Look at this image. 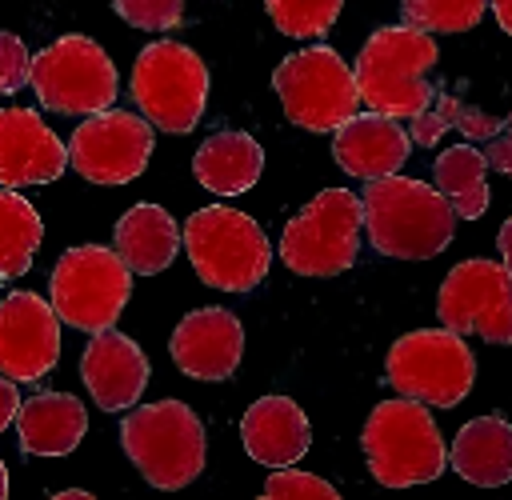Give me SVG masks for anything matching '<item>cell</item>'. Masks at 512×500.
Here are the masks:
<instances>
[{
	"label": "cell",
	"mask_w": 512,
	"mask_h": 500,
	"mask_svg": "<svg viewBox=\"0 0 512 500\" xmlns=\"http://www.w3.org/2000/svg\"><path fill=\"white\" fill-rule=\"evenodd\" d=\"M364 232L380 256L396 260H432L456 236V208L440 188L412 176H380L360 192Z\"/></svg>",
	"instance_id": "obj_1"
},
{
	"label": "cell",
	"mask_w": 512,
	"mask_h": 500,
	"mask_svg": "<svg viewBox=\"0 0 512 500\" xmlns=\"http://www.w3.org/2000/svg\"><path fill=\"white\" fill-rule=\"evenodd\" d=\"M436 64V40L420 28L392 24L376 28L360 56H356V92L368 112L392 116V120H412L432 104V84L428 72Z\"/></svg>",
	"instance_id": "obj_2"
},
{
	"label": "cell",
	"mask_w": 512,
	"mask_h": 500,
	"mask_svg": "<svg viewBox=\"0 0 512 500\" xmlns=\"http://www.w3.org/2000/svg\"><path fill=\"white\" fill-rule=\"evenodd\" d=\"M360 444H364L368 472L384 488L428 484L448 468L444 436H440L428 404H420L412 396L376 404L364 420Z\"/></svg>",
	"instance_id": "obj_3"
},
{
	"label": "cell",
	"mask_w": 512,
	"mask_h": 500,
	"mask_svg": "<svg viewBox=\"0 0 512 500\" xmlns=\"http://www.w3.org/2000/svg\"><path fill=\"white\" fill-rule=\"evenodd\" d=\"M184 252L196 268V276L208 288L220 292H252L272 264V244L264 228L228 204H208L192 212L180 228Z\"/></svg>",
	"instance_id": "obj_4"
},
{
	"label": "cell",
	"mask_w": 512,
	"mask_h": 500,
	"mask_svg": "<svg viewBox=\"0 0 512 500\" xmlns=\"http://www.w3.org/2000/svg\"><path fill=\"white\" fill-rule=\"evenodd\" d=\"M120 444L152 488L176 492L204 472V424L184 400H156L132 408L120 424Z\"/></svg>",
	"instance_id": "obj_5"
},
{
	"label": "cell",
	"mask_w": 512,
	"mask_h": 500,
	"mask_svg": "<svg viewBox=\"0 0 512 500\" xmlns=\"http://www.w3.org/2000/svg\"><path fill=\"white\" fill-rule=\"evenodd\" d=\"M132 104L140 116L172 136H184L200 124L204 104H208V68L204 60L176 40H152L140 48L128 80Z\"/></svg>",
	"instance_id": "obj_6"
},
{
	"label": "cell",
	"mask_w": 512,
	"mask_h": 500,
	"mask_svg": "<svg viewBox=\"0 0 512 500\" xmlns=\"http://www.w3.org/2000/svg\"><path fill=\"white\" fill-rule=\"evenodd\" d=\"M56 316L76 332H104L120 320L132 296V268L116 248L76 244L68 248L48 280Z\"/></svg>",
	"instance_id": "obj_7"
},
{
	"label": "cell",
	"mask_w": 512,
	"mask_h": 500,
	"mask_svg": "<svg viewBox=\"0 0 512 500\" xmlns=\"http://www.w3.org/2000/svg\"><path fill=\"white\" fill-rule=\"evenodd\" d=\"M28 84L48 112H64V116H96L112 108L120 92L112 56L92 36L80 32H68L48 48H40L32 56Z\"/></svg>",
	"instance_id": "obj_8"
},
{
	"label": "cell",
	"mask_w": 512,
	"mask_h": 500,
	"mask_svg": "<svg viewBox=\"0 0 512 500\" xmlns=\"http://www.w3.org/2000/svg\"><path fill=\"white\" fill-rule=\"evenodd\" d=\"M272 88L284 104V116L304 132H336L344 120L356 116L360 104L352 68L328 44L284 56L272 72Z\"/></svg>",
	"instance_id": "obj_9"
},
{
	"label": "cell",
	"mask_w": 512,
	"mask_h": 500,
	"mask_svg": "<svg viewBox=\"0 0 512 500\" xmlns=\"http://www.w3.org/2000/svg\"><path fill=\"white\" fill-rule=\"evenodd\" d=\"M364 208L348 188H324L280 232V260L296 276H336L356 264Z\"/></svg>",
	"instance_id": "obj_10"
},
{
	"label": "cell",
	"mask_w": 512,
	"mask_h": 500,
	"mask_svg": "<svg viewBox=\"0 0 512 500\" xmlns=\"http://www.w3.org/2000/svg\"><path fill=\"white\" fill-rule=\"evenodd\" d=\"M388 384L432 408H456L476 380V356L452 328H416L388 348Z\"/></svg>",
	"instance_id": "obj_11"
},
{
	"label": "cell",
	"mask_w": 512,
	"mask_h": 500,
	"mask_svg": "<svg viewBox=\"0 0 512 500\" xmlns=\"http://www.w3.org/2000/svg\"><path fill=\"white\" fill-rule=\"evenodd\" d=\"M436 316L452 332L512 344V272L492 260H460L436 296Z\"/></svg>",
	"instance_id": "obj_12"
},
{
	"label": "cell",
	"mask_w": 512,
	"mask_h": 500,
	"mask_svg": "<svg viewBox=\"0 0 512 500\" xmlns=\"http://www.w3.org/2000/svg\"><path fill=\"white\" fill-rule=\"evenodd\" d=\"M156 132L144 116L104 108L88 116L68 140V164L92 184H128L148 168Z\"/></svg>",
	"instance_id": "obj_13"
},
{
	"label": "cell",
	"mask_w": 512,
	"mask_h": 500,
	"mask_svg": "<svg viewBox=\"0 0 512 500\" xmlns=\"http://www.w3.org/2000/svg\"><path fill=\"white\" fill-rule=\"evenodd\" d=\"M60 360V316L52 300L36 292H8L0 300V372L40 380Z\"/></svg>",
	"instance_id": "obj_14"
},
{
	"label": "cell",
	"mask_w": 512,
	"mask_h": 500,
	"mask_svg": "<svg viewBox=\"0 0 512 500\" xmlns=\"http://www.w3.org/2000/svg\"><path fill=\"white\" fill-rule=\"evenodd\" d=\"M172 360L192 380H228L244 356V328L228 308H196L172 328Z\"/></svg>",
	"instance_id": "obj_15"
},
{
	"label": "cell",
	"mask_w": 512,
	"mask_h": 500,
	"mask_svg": "<svg viewBox=\"0 0 512 500\" xmlns=\"http://www.w3.org/2000/svg\"><path fill=\"white\" fill-rule=\"evenodd\" d=\"M68 164L64 140L32 108H0V184H52Z\"/></svg>",
	"instance_id": "obj_16"
},
{
	"label": "cell",
	"mask_w": 512,
	"mask_h": 500,
	"mask_svg": "<svg viewBox=\"0 0 512 500\" xmlns=\"http://www.w3.org/2000/svg\"><path fill=\"white\" fill-rule=\"evenodd\" d=\"M80 380L92 392L96 408L124 412L140 400V392L148 384V356L140 352L136 340H128L116 328L92 332V340L80 356Z\"/></svg>",
	"instance_id": "obj_17"
},
{
	"label": "cell",
	"mask_w": 512,
	"mask_h": 500,
	"mask_svg": "<svg viewBox=\"0 0 512 500\" xmlns=\"http://www.w3.org/2000/svg\"><path fill=\"white\" fill-rule=\"evenodd\" d=\"M408 152H412V136L392 116H380V112H356L332 136L336 164L356 180L392 176L396 168H404Z\"/></svg>",
	"instance_id": "obj_18"
},
{
	"label": "cell",
	"mask_w": 512,
	"mask_h": 500,
	"mask_svg": "<svg viewBox=\"0 0 512 500\" xmlns=\"http://www.w3.org/2000/svg\"><path fill=\"white\" fill-rule=\"evenodd\" d=\"M240 440L244 452L264 468H288L312 448L308 416L288 396H260L240 416Z\"/></svg>",
	"instance_id": "obj_19"
},
{
	"label": "cell",
	"mask_w": 512,
	"mask_h": 500,
	"mask_svg": "<svg viewBox=\"0 0 512 500\" xmlns=\"http://www.w3.org/2000/svg\"><path fill=\"white\" fill-rule=\"evenodd\" d=\"M24 456H68L88 432V408L68 392H36L16 412Z\"/></svg>",
	"instance_id": "obj_20"
},
{
	"label": "cell",
	"mask_w": 512,
	"mask_h": 500,
	"mask_svg": "<svg viewBox=\"0 0 512 500\" xmlns=\"http://www.w3.org/2000/svg\"><path fill=\"white\" fill-rule=\"evenodd\" d=\"M448 464L468 484H480V488L508 484L512 480V424L504 416L468 420L448 448Z\"/></svg>",
	"instance_id": "obj_21"
},
{
	"label": "cell",
	"mask_w": 512,
	"mask_h": 500,
	"mask_svg": "<svg viewBox=\"0 0 512 500\" xmlns=\"http://www.w3.org/2000/svg\"><path fill=\"white\" fill-rule=\"evenodd\" d=\"M112 236H116V252L124 256V264L132 272H140V276L164 272L176 260L180 244H184L180 224L160 204H136V208H128L116 220V232Z\"/></svg>",
	"instance_id": "obj_22"
},
{
	"label": "cell",
	"mask_w": 512,
	"mask_h": 500,
	"mask_svg": "<svg viewBox=\"0 0 512 500\" xmlns=\"http://www.w3.org/2000/svg\"><path fill=\"white\" fill-rule=\"evenodd\" d=\"M196 180L216 196L248 192L264 172V148L248 132H212L192 156Z\"/></svg>",
	"instance_id": "obj_23"
},
{
	"label": "cell",
	"mask_w": 512,
	"mask_h": 500,
	"mask_svg": "<svg viewBox=\"0 0 512 500\" xmlns=\"http://www.w3.org/2000/svg\"><path fill=\"white\" fill-rule=\"evenodd\" d=\"M432 176L460 220H480L488 212V160L476 144H448L436 156Z\"/></svg>",
	"instance_id": "obj_24"
},
{
	"label": "cell",
	"mask_w": 512,
	"mask_h": 500,
	"mask_svg": "<svg viewBox=\"0 0 512 500\" xmlns=\"http://www.w3.org/2000/svg\"><path fill=\"white\" fill-rule=\"evenodd\" d=\"M44 240L40 212L16 192L0 184V280H16L32 268V256Z\"/></svg>",
	"instance_id": "obj_25"
},
{
	"label": "cell",
	"mask_w": 512,
	"mask_h": 500,
	"mask_svg": "<svg viewBox=\"0 0 512 500\" xmlns=\"http://www.w3.org/2000/svg\"><path fill=\"white\" fill-rule=\"evenodd\" d=\"M488 12V0H400V16L420 32H468Z\"/></svg>",
	"instance_id": "obj_26"
},
{
	"label": "cell",
	"mask_w": 512,
	"mask_h": 500,
	"mask_svg": "<svg viewBox=\"0 0 512 500\" xmlns=\"http://www.w3.org/2000/svg\"><path fill=\"white\" fill-rule=\"evenodd\" d=\"M264 8H268L272 24L284 36H292V40H316V36H324L336 24L344 0H264Z\"/></svg>",
	"instance_id": "obj_27"
},
{
	"label": "cell",
	"mask_w": 512,
	"mask_h": 500,
	"mask_svg": "<svg viewBox=\"0 0 512 500\" xmlns=\"http://www.w3.org/2000/svg\"><path fill=\"white\" fill-rule=\"evenodd\" d=\"M264 496L268 500H336L340 492L328 484V480H320V476H312V472H300V468H276L268 480H264Z\"/></svg>",
	"instance_id": "obj_28"
},
{
	"label": "cell",
	"mask_w": 512,
	"mask_h": 500,
	"mask_svg": "<svg viewBox=\"0 0 512 500\" xmlns=\"http://www.w3.org/2000/svg\"><path fill=\"white\" fill-rule=\"evenodd\" d=\"M116 16L144 32H168L184 20V0H112Z\"/></svg>",
	"instance_id": "obj_29"
},
{
	"label": "cell",
	"mask_w": 512,
	"mask_h": 500,
	"mask_svg": "<svg viewBox=\"0 0 512 500\" xmlns=\"http://www.w3.org/2000/svg\"><path fill=\"white\" fill-rule=\"evenodd\" d=\"M28 72H32V56L24 40L12 32H0V96L20 92L28 84Z\"/></svg>",
	"instance_id": "obj_30"
},
{
	"label": "cell",
	"mask_w": 512,
	"mask_h": 500,
	"mask_svg": "<svg viewBox=\"0 0 512 500\" xmlns=\"http://www.w3.org/2000/svg\"><path fill=\"white\" fill-rule=\"evenodd\" d=\"M484 152V160H488V168H496V172H504V176H512V112L504 116V128L480 148Z\"/></svg>",
	"instance_id": "obj_31"
},
{
	"label": "cell",
	"mask_w": 512,
	"mask_h": 500,
	"mask_svg": "<svg viewBox=\"0 0 512 500\" xmlns=\"http://www.w3.org/2000/svg\"><path fill=\"white\" fill-rule=\"evenodd\" d=\"M16 412H20V392H16V380L0 372V432H4V428L16 420Z\"/></svg>",
	"instance_id": "obj_32"
},
{
	"label": "cell",
	"mask_w": 512,
	"mask_h": 500,
	"mask_svg": "<svg viewBox=\"0 0 512 500\" xmlns=\"http://www.w3.org/2000/svg\"><path fill=\"white\" fill-rule=\"evenodd\" d=\"M496 244H500V256H504V268L512 272V216L500 224V236H496Z\"/></svg>",
	"instance_id": "obj_33"
},
{
	"label": "cell",
	"mask_w": 512,
	"mask_h": 500,
	"mask_svg": "<svg viewBox=\"0 0 512 500\" xmlns=\"http://www.w3.org/2000/svg\"><path fill=\"white\" fill-rule=\"evenodd\" d=\"M488 8H492V16H496V24L512 36V0H488Z\"/></svg>",
	"instance_id": "obj_34"
},
{
	"label": "cell",
	"mask_w": 512,
	"mask_h": 500,
	"mask_svg": "<svg viewBox=\"0 0 512 500\" xmlns=\"http://www.w3.org/2000/svg\"><path fill=\"white\" fill-rule=\"evenodd\" d=\"M8 496V468H4V460H0V500Z\"/></svg>",
	"instance_id": "obj_35"
}]
</instances>
